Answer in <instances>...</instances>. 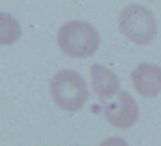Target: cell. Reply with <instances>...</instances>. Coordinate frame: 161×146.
<instances>
[{
    "mask_svg": "<svg viewBox=\"0 0 161 146\" xmlns=\"http://www.w3.org/2000/svg\"><path fill=\"white\" fill-rule=\"evenodd\" d=\"M58 43L61 50L69 57L85 58L97 51L99 46V34L90 23L73 21L60 29Z\"/></svg>",
    "mask_w": 161,
    "mask_h": 146,
    "instance_id": "6da1fadb",
    "label": "cell"
},
{
    "mask_svg": "<svg viewBox=\"0 0 161 146\" xmlns=\"http://www.w3.org/2000/svg\"><path fill=\"white\" fill-rule=\"evenodd\" d=\"M51 95L61 109L69 112L80 110L88 97L85 81L73 70H61L51 79Z\"/></svg>",
    "mask_w": 161,
    "mask_h": 146,
    "instance_id": "7a4b0ae2",
    "label": "cell"
},
{
    "mask_svg": "<svg viewBox=\"0 0 161 146\" xmlns=\"http://www.w3.org/2000/svg\"><path fill=\"white\" fill-rule=\"evenodd\" d=\"M119 29L131 42L145 45L157 34V22L153 14L139 5H129L119 17Z\"/></svg>",
    "mask_w": 161,
    "mask_h": 146,
    "instance_id": "3957f363",
    "label": "cell"
},
{
    "mask_svg": "<svg viewBox=\"0 0 161 146\" xmlns=\"http://www.w3.org/2000/svg\"><path fill=\"white\" fill-rule=\"evenodd\" d=\"M102 103L107 121L114 126L129 128L138 120V106L127 92L118 91L112 97L102 99Z\"/></svg>",
    "mask_w": 161,
    "mask_h": 146,
    "instance_id": "277c9868",
    "label": "cell"
},
{
    "mask_svg": "<svg viewBox=\"0 0 161 146\" xmlns=\"http://www.w3.org/2000/svg\"><path fill=\"white\" fill-rule=\"evenodd\" d=\"M131 78L136 90L143 97H154L161 91V67L157 65H139Z\"/></svg>",
    "mask_w": 161,
    "mask_h": 146,
    "instance_id": "5b68a950",
    "label": "cell"
},
{
    "mask_svg": "<svg viewBox=\"0 0 161 146\" xmlns=\"http://www.w3.org/2000/svg\"><path fill=\"white\" fill-rule=\"evenodd\" d=\"M92 87L101 99L109 98L119 91V80L110 69L103 65L94 64L91 67Z\"/></svg>",
    "mask_w": 161,
    "mask_h": 146,
    "instance_id": "8992f818",
    "label": "cell"
},
{
    "mask_svg": "<svg viewBox=\"0 0 161 146\" xmlns=\"http://www.w3.org/2000/svg\"><path fill=\"white\" fill-rule=\"evenodd\" d=\"M21 35V27L12 16L0 12V45H10Z\"/></svg>",
    "mask_w": 161,
    "mask_h": 146,
    "instance_id": "52a82bcc",
    "label": "cell"
},
{
    "mask_svg": "<svg viewBox=\"0 0 161 146\" xmlns=\"http://www.w3.org/2000/svg\"><path fill=\"white\" fill-rule=\"evenodd\" d=\"M101 146H128V144L127 142L119 137H109V138L105 139L101 144Z\"/></svg>",
    "mask_w": 161,
    "mask_h": 146,
    "instance_id": "ba28073f",
    "label": "cell"
}]
</instances>
